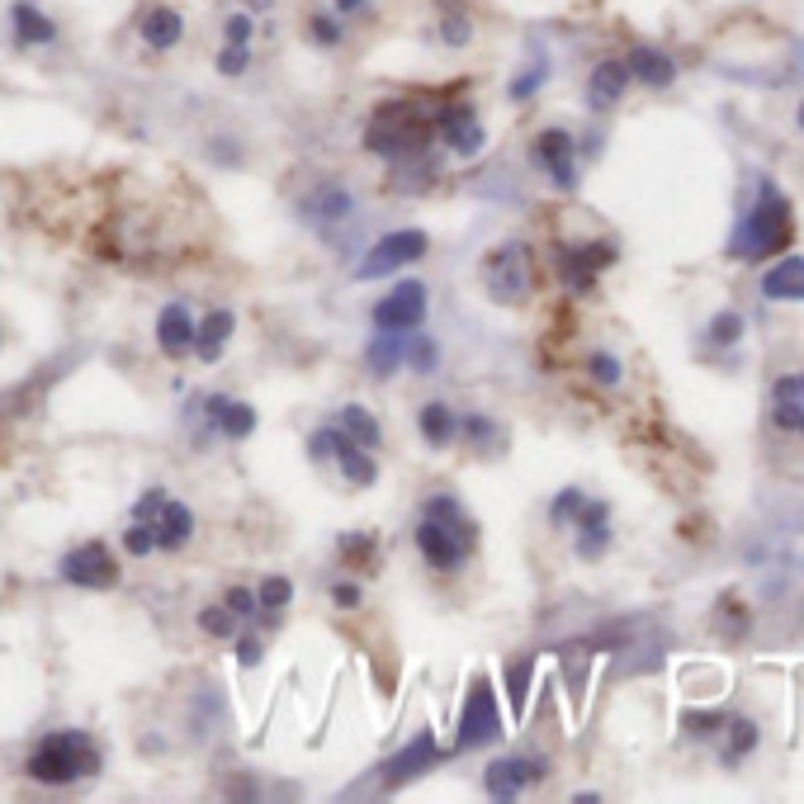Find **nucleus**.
<instances>
[{
  "instance_id": "nucleus-5",
  "label": "nucleus",
  "mask_w": 804,
  "mask_h": 804,
  "mask_svg": "<svg viewBox=\"0 0 804 804\" xmlns=\"http://www.w3.org/2000/svg\"><path fill=\"white\" fill-rule=\"evenodd\" d=\"M482 284L497 303H526L530 298V284H535V271H530V246L526 242H502L482 256Z\"/></svg>"
},
{
  "instance_id": "nucleus-26",
  "label": "nucleus",
  "mask_w": 804,
  "mask_h": 804,
  "mask_svg": "<svg viewBox=\"0 0 804 804\" xmlns=\"http://www.w3.org/2000/svg\"><path fill=\"white\" fill-rule=\"evenodd\" d=\"M336 464H342V474L355 482V488H369L374 478H379V464H374V450H365V445H355L342 426H336Z\"/></svg>"
},
{
  "instance_id": "nucleus-17",
  "label": "nucleus",
  "mask_w": 804,
  "mask_h": 804,
  "mask_svg": "<svg viewBox=\"0 0 804 804\" xmlns=\"http://www.w3.org/2000/svg\"><path fill=\"white\" fill-rule=\"evenodd\" d=\"M138 33H142V43H147L152 52H171V48H181V39H185V14L175 6H147V10H142V20H138Z\"/></svg>"
},
{
  "instance_id": "nucleus-33",
  "label": "nucleus",
  "mask_w": 804,
  "mask_h": 804,
  "mask_svg": "<svg viewBox=\"0 0 804 804\" xmlns=\"http://www.w3.org/2000/svg\"><path fill=\"white\" fill-rule=\"evenodd\" d=\"M256 601H261V611H284V605L294 601V582L284 578V573H275V578H265L261 587H256Z\"/></svg>"
},
{
  "instance_id": "nucleus-22",
  "label": "nucleus",
  "mask_w": 804,
  "mask_h": 804,
  "mask_svg": "<svg viewBox=\"0 0 804 804\" xmlns=\"http://www.w3.org/2000/svg\"><path fill=\"white\" fill-rule=\"evenodd\" d=\"M624 67H630V81H643L649 91H668V85L676 81V62L658 48H630Z\"/></svg>"
},
{
  "instance_id": "nucleus-25",
  "label": "nucleus",
  "mask_w": 804,
  "mask_h": 804,
  "mask_svg": "<svg viewBox=\"0 0 804 804\" xmlns=\"http://www.w3.org/2000/svg\"><path fill=\"white\" fill-rule=\"evenodd\" d=\"M152 530H156V549H166V553L185 549V540L194 535V511L185 502H175V497H166V507H161Z\"/></svg>"
},
{
  "instance_id": "nucleus-38",
  "label": "nucleus",
  "mask_w": 804,
  "mask_h": 804,
  "mask_svg": "<svg viewBox=\"0 0 804 804\" xmlns=\"http://www.w3.org/2000/svg\"><path fill=\"white\" fill-rule=\"evenodd\" d=\"M166 497H171L166 488H147V492H142L138 502H133V521L156 526V516H161V507H166Z\"/></svg>"
},
{
  "instance_id": "nucleus-53",
  "label": "nucleus",
  "mask_w": 804,
  "mask_h": 804,
  "mask_svg": "<svg viewBox=\"0 0 804 804\" xmlns=\"http://www.w3.org/2000/svg\"><path fill=\"white\" fill-rule=\"evenodd\" d=\"M724 724V714H686V729H695V734H710V729H720Z\"/></svg>"
},
{
  "instance_id": "nucleus-39",
  "label": "nucleus",
  "mask_w": 804,
  "mask_h": 804,
  "mask_svg": "<svg viewBox=\"0 0 804 804\" xmlns=\"http://www.w3.org/2000/svg\"><path fill=\"white\" fill-rule=\"evenodd\" d=\"M582 502H587V497H582L578 488H563L559 497H553V507H549V521H553V526H568V521H573V516L582 511Z\"/></svg>"
},
{
  "instance_id": "nucleus-8",
  "label": "nucleus",
  "mask_w": 804,
  "mask_h": 804,
  "mask_svg": "<svg viewBox=\"0 0 804 804\" xmlns=\"http://www.w3.org/2000/svg\"><path fill=\"white\" fill-rule=\"evenodd\" d=\"M426 308H431V294H426L421 279H403L398 289H388L379 303H374V327L379 332H417L426 322Z\"/></svg>"
},
{
  "instance_id": "nucleus-35",
  "label": "nucleus",
  "mask_w": 804,
  "mask_h": 804,
  "mask_svg": "<svg viewBox=\"0 0 804 804\" xmlns=\"http://www.w3.org/2000/svg\"><path fill=\"white\" fill-rule=\"evenodd\" d=\"M200 630L213 634V639H237V615L227 605H204L200 611Z\"/></svg>"
},
{
  "instance_id": "nucleus-41",
  "label": "nucleus",
  "mask_w": 804,
  "mask_h": 804,
  "mask_svg": "<svg viewBox=\"0 0 804 804\" xmlns=\"http://www.w3.org/2000/svg\"><path fill=\"white\" fill-rule=\"evenodd\" d=\"M530 676H535V663H530V658H526V663H516V668H511V676H507V686H511V710H516V714H526Z\"/></svg>"
},
{
  "instance_id": "nucleus-15",
  "label": "nucleus",
  "mask_w": 804,
  "mask_h": 804,
  "mask_svg": "<svg viewBox=\"0 0 804 804\" xmlns=\"http://www.w3.org/2000/svg\"><path fill=\"white\" fill-rule=\"evenodd\" d=\"M303 223H313V227H332V223H346L355 218V194L346 185H336V181H317L308 194H303Z\"/></svg>"
},
{
  "instance_id": "nucleus-16",
  "label": "nucleus",
  "mask_w": 804,
  "mask_h": 804,
  "mask_svg": "<svg viewBox=\"0 0 804 804\" xmlns=\"http://www.w3.org/2000/svg\"><path fill=\"white\" fill-rule=\"evenodd\" d=\"M204 421L223 440H246L256 431V407L242 398H227V393H213V398H204Z\"/></svg>"
},
{
  "instance_id": "nucleus-28",
  "label": "nucleus",
  "mask_w": 804,
  "mask_h": 804,
  "mask_svg": "<svg viewBox=\"0 0 804 804\" xmlns=\"http://www.w3.org/2000/svg\"><path fill=\"white\" fill-rule=\"evenodd\" d=\"M417 426H421V440L431 445V450H445V445L459 436V413H455L450 403H426L421 417H417Z\"/></svg>"
},
{
  "instance_id": "nucleus-45",
  "label": "nucleus",
  "mask_w": 804,
  "mask_h": 804,
  "mask_svg": "<svg viewBox=\"0 0 804 804\" xmlns=\"http://www.w3.org/2000/svg\"><path fill=\"white\" fill-rule=\"evenodd\" d=\"M246 67H252V48L223 43V52H218V71H223V77H246Z\"/></svg>"
},
{
  "instance_id": "nucleus-9",
  "label": "nucleus",
  "mask_w": 804,
  "mask_h": 804,
  "mask_svg": "<svg viewBox=\"0 0 804 804\" xmlns=\"http://www.w3.org/2000/svg\"><path fill=\"white\" fill-rule=\"evenodd\" d=\"M436 138H440L459 161H469V156H478L482 147H488V133H482L474 104H445V110L436 114Z\"/></svg>"
},
{
  "instance_id": "nucleus-40",
  "label": "nucleus",
  "mask_w": 804,
  "mask_h": 804,
  "mask_svg": "<svg viewBox=\"0 0 804 804\" xmlns=\"http://www.w3.org/2000/svg\"><path fill=\"white\" fill-rule=\"evenodd\" d=\"M223 605L237 620H256V611H261V601H256V592L252 587H227V597H223Z\"/></svg>"
},
{
  "instance_id": "nucleus-43",
  "label": "nucleus",
  "mask_w": 804,
  "mask_h": 804,
  "mask_svg": "<svg viewBox=\"0 0 804 804\" xmlns=\"http://www.w3.org/2000/svg\"><path fill=\"white\" fill-rule=\"evenodd\" d=\"M407 360H413L417 374H431L436 360H440V346L431 342V336H421V342H407Z\"/></svg>"
},
{
  "instance_id": "nucleus-30",
  "label": "nucleus",
  "mask_w": 804,
  "mask_h": 804,
  "mask_svg": "<svg viewBox=\"0 0 804 804\" xmlns=\"http://www.w3.org/2000/svg\"><path fill=\"white\" fill-rule=\"evenodd\" d=\"M336 426H342V431L355 440V445H365V450H379L384 445V431H379V421H374L369 413L360 403H346L342 413H336Z\"/></svg>"
},
{
  "instance_id": "nucleus-10",
  "label": "nucleus",
  "mask_w": 804,
  "mask_h": 804,
  "mask_svg": "<svg viewBox=\"0 0 804 804\" xmlns=\"http://www.w3.org/2000/svg\"><path fill=\"white\" fill-rule=\"evenodd\" d=\"M440 757H445V753H440L436 734H431V729H421V734H413V739H407V743L398 747V753H393V757L384 762L379 781L393 791V785H407V781H417L421 772H431V766H436Z\"/></svg>"
},
{
  "instance_id": "nucleus-31",
  "label": "nucleus",
  "mask_w": 804,
  "mask_h": 804,
  "mask_svg": "<svg viewBox=\"0 0 804 804\" xmlns=\"http://www.w3.org/2000/svg\"><path fill=\"white\" fill-rule=\"evenodd\" d=\"M365 360H369V374H379V379H388V374L398 369V360H407V342H403V332H379V336L369 342Z\"/></svg>"
},
{
  "instance_id": "nucleus-14",
  "label": "nucleus",
  "mask_w": 804,
  "mask_h": 804,
  "mask_svg": "<svg viewBox=\"0 0 804 804\" xmlns=\"http://www.w3.org/2000/svg\"><path fill=\"white\" fill-rule=\"evenodd\" d=\"M549 766L540 757H497L488 762V772H482V785H488L492 800H516L521 791H530L535 781H545Z\"/></svg>"
},
{
  "instance_id": "nucleus-27",
  "label": "nucleus",
  "mask_w": 804,
  "mask_h": 804,
  "mask_svg": "<svg viewBox=\"0 0 804 804\" xmlns=\"http://www.w3.org/2000/svg\"><path fill=\"white\" fill-rule=\"evenodd\" d=\"M624 85H630V67L624 62H597L592 81H587V104H592V110H611V104L624 95Z\"/></svg>"
},
{
  "instance_id": "nucleus-2",
  "label": "nucleus",
  "mask_w": 804,
  "mask_h": 804,
  "mask_svg": "<svg viewBox=\"0 0 804 804\" xmlns=\"http://www.w3.org/2000/svg\"><path fill=\"white\" fill-rule=\"evenodd\" d=\"M785 242H791V200H785L772 181H762L757 185V204L743 213L739 227H734V237H729V256L766 261V256H776Z\"/></svg>"
},
{
  "instance_id": "nucleus-37",
  "label": "nucleus",
  "mask_w": 804,
  "mask_h": 804,
  "mask_svg": "<svg viewBox=\"0 0 804 804\" xmlns=\"http://www.w3.org/2000/svg\"><path fill=\"white\" fill-rule=\"evenodd\" d=\"M123 549H129L133 559H147V553H156V530L142 526V521H133L129 530H123Z\"/></svg>"
},
{
  "instance_id": "nucleus-13",
  "label": "nucleus",
  "mask_w": 804,
  "mask_h": 804,
  "mask_svg": "<svg viewBox=\"0 0 804 804\" xmlns=\"http://www.w3.org/2000/svg\"><path fill=\"white\" fill-rule=\"evenodd\" d=\"M535 161L549 171V181L559 185L563 194L578 190V147H573V133L563 129H545L535 138Z\"/></svg>"
},
{
  "instance_id": "nucleus-1",
  "label": "nucleus",
  "mask_w": 804,
  "mask_h": 804,
  "mask_svg": "<svg viewBox=\"0 0 804 804\" xmlns=\"http://www.w3.org/2000/svg\"><path fill=\"white\" fill-rule=\"evenodd\" d=\"M431 138H436V114H421L417 104L393 100L374 110L369 129H365V152L403 166V161H421L426 147H431Z\"/></svg>"
},
{
  "instance_id": "nucleus-6",
  "label": "nucleus",
  "mask_w": 804,
  "mask_h": 804,
  "mask_svg": "<svg viewBox=\"0 0 804 804\" xmlns=\"http://www.w3.org/2000/svg\"><path fill=\"white\" fill-rule=\"evenodd\" d=\"M426 246H431V237H426L421 227L384 232V237L369 246V256L355 265V279H384L393 271H403V265H417L426 256Z\"/></svg>"
},
{
  "instance_id": "nucleus-54",
  "label": "nucleus",
  "mask_w": 804,
  "mask_h": 804,
  "mask_svg": "<svg viewBox=\"0 0 804 804\" xmlns=\"http://www.w3.org/2000/svg\"><path fill=\"white\" fill-rule=\"evenodd\" d=\"M365 6H369V0H332V10L342 14V20H350V14H360Z\"/></svg>"
},
{
  "instance_id": "nucleus-32",
  "label": "nucleus",
  "mask_w": 804,
  "mask_h": 804,
  "mask_svg": "<svg viewBox=\"0 0 804 804\" xmlns=\"http://www.w3.org/2000/svg\"><path fill=\"white\" fill-rule=\"evenodd\" d=\"M440 43L445 48H469L474 43V20L464 10H455V6H445V14H440Z\"/></svg>"
},
{
  "instance_id": "nucleus-34",
  "label": "nucleus",
  "mask_w": 804,
  "mask_h": 804,
  "mask_svg": "<svg viewBox=\"0 0 804 804\" xmlns=\"http://www.w3.org/2000/svg\"><path fill=\"white\" fill-rule=\"evenodd\" d=\"M308 33H313L317 48H342V43H346L342 14H313V20H308Z\"/></svg>"
},
{
  "instance_id": "nucleus-23",
  "label": "nucleus",
  "mask_w": 804,
  "mask_h": 804,
  "mask_svg": "<svg viewBox=\"0 0 804 804\" xmlns=\"http://www.w3.org/2000/svg\"><path fill=\"white\" fill-rule=\"evenodd\" d=\"M232 327H237V317H232L227 308H213L208 317L194 322V350L190 355H200L204 365H213L223 355V342L232 336Z\"/></svg>"
},
{
  "instance_id": "nucleus-36",
  "label": "nucleus",
  "mask_w": 804,
  "mask_h": 804,
  "mask_svg": "<svg viewBox=\"0 0 804 804\" xmlns=\"http://www.w3.org/2000/svg\"><path fill=\"white\" fill-rule=\"evenodd\" d=\"M252 33H256V20L246 10H237V14H227V20H223V43H232V48H252Z\"/></svg>"
},
{
  "instance_id": "nucleus-3",
  "label": "nucleus",
  "mask_w": 804,
  "mask_h": 804,
  "mask_svg": "<svg viewBox=\"0 0 804 804\" xmlns=\"http://www.w3.org/2000/svg\"><path fill=\"white\" fill-rule=\"evenodd\" d=\"M100 766H104L100 747L85 734H77V729H62V734H48V739L33 743L24 772L39 785H71L81 776H100Z\"/></svg>"
},
{
  "instance_id": "nucleus-11",
  "label": "nucleus",
  "mask_w": 804,
  "mask_h": 804,
  "mask_svg": "<svg viewBox=\"0 0 804 804\" xmlns=\"http://www.w3.org/2000/svg\"><path fill=\"white\" fill-rule=\"evenodd\" d=\"M417 549H421V559L431 563L436 573H455V568H464V559L474 553V545L464 540V535L445 530L440 521H431V516H421V521H417Z\"/></svg>"
},
{
  "instance_id": "nucleus-50",
  "label": "nucleus",
  "mask_w": 804,
  "mask_h": 804,
  "mask_svg": "<svg viewBox=\"0 0 804 804\" xmlns=\"http://www.w3.org/2000/svg\"><path fill=\"white\" fill-rule=\"evenodd\" d=\"M540 85H545V67H530L526 77L511 81V100H530L535 91H540Z\"/></svg>"
},
{
  "instance_id": "nucleus-48",
  "label": "nucleus",
  "mask_w": 804,
  "mask_h": 804,
  "mask_svg": "<svg viewBox=\"0 0 804 804\" xmlns=\"http://www.w3.org/2000/svg\"><path fill=\"white\" fill-rule=\"evenodd\" d=\"M332 455H336V426H322V431H313V440H308V459L322 464Z\"/></svg>"
},
{
  "instance_id": "nucleus-46",
  "label": "nucleus",
  "mask_w": 804,
  "mask_h": 804,
  "mask_svg": "<svg viewBox=\"0 0 804 804\" xmlns=\"http://www.w3.org/2000/svg\"><path fill=\"white\" fill-rule=\"evenodd\" d=\"M587 369H592V379L605 384V388L620 384V360H615V355H605V350H597L592 360H587Z\"/></svg>"
},
{
  "instance_id": "nucleus-42",
  "label": "nucleus",
  "mask_w": 804,
  "mask_h": 804,
  "mask_svg": "<svg viewBox=\"0 0 804 804\" xmlns=\"http://www.w3.org/2000/svg\"><path fill=\"white\" fill-rule=\"evenodd\" d=\"M739 336H743V317L739 313H720V317L710 322V342L714 346H734Z\"/></svg>"
},
{
  "instance_id": "nucleus-4",
  "label": "nucleus",
  "mask_w": 804,
  "mask_h": 804,
  "mask_svg": "<svg viewBox=\"0 0 804 804\" xmlns=\"http://www.w3.org/2000/svg\"><path fill=\"white\" fill-rule=\"evenodd\" d=\"M502 739V710H497V691H492V676L478 672L469 682V695L459 705V724H455V753H474L482 743H497Z\"/></svg>"
},
{
  "instance_id": "nucleus-19",
  "label": "nucleus",
  "mask_w": 804,
  "mask_h": 804,
  "mask_svg": "<svg viewBox=\"0 0 804 804\" xmlns=\"http://www.w3.org/2000/svg\"><path fill=\"white\" fill-rule=\"evenodd\" d=\"M10 33L20 48H52L58 43V24H52L33 0H14L10 6Z\"/></svg>"
},
{
  "instance_id": "nucleus-51",
  "label": "nucleus",
  "mask_w": 804,
  "mask_h": 804,
  "mask_svg": "<svg viewBox=\"0 0 804 804\" xmlns=\"http://www.w3.org/2000/svg\"><path fill=\"white\" fill-rule=\"evenodd\" d=\"M237 663H242V668H256V663H261V639H256V634H242V639H237Z\"/></svg>"
},
{
  "instance_id": "nucleus-21",
  "label": "nucleus",
  "mask_w": 804,
  "mask_h": 804,
  "mask_svg": "<svg viewBox=\"0 0 804 804\" xmlns=\"http://www.w3.org/2000/svg\"><path fill=\"white\" fill-rule=\"evenodd\" d=\"M578 521V553L582 559H601L605 545H611V507L605 502H582Z\"/></svg>"
},
{
  "instance_id": "nucleus-47",
  "label": "nucleus",
  "mask_w": 804,
  "mask_h": 804,
  "mask_svg": "<svg viewBox=\"0 0 804 804\" xmlns=\"http://www.w3.org/2000/svg\"><path fill=\"white\" fill-rule=\"evenodd\" d=\"M459 436H469L474 445H492L497 440V426L488 417H459Z\"/></svg>"
},
{
  "instance_id": "nucleus-24",
  "label": "nucleus",
  "mask_w": 804,
  "mask_h": 804,
  "mask_svg": "<svg viewBox=\"0 0 804 804\" xmlns=\"http://www.w3.org/2000/svg\"><path fill=\"white\" fill-rule=\"evenodd\" d=\"M762 294L776 303H804V256H781L762 279Z\"/></svg>"
},
{
  "instance_id": "nucleus-18",
  "label": "nucleus",
  "mask_w": 804,
  "mask_h": 804,
  "mask_svg": "<svg viewBox=\"0 0 804 804\" xmlns=\"http://www.w3.org/2000/svg\"><path fill=\"white\" fill-rule=\"evenodd\" d=\"M156 346L171 355V360H185L194 350V317L185 303H166V308L156 313Z\"/></svg>"
},
{
  "instance_id": "nucleus-20",
  "label": "nucleus",
  "mask_w": 804,
  "mask_h": 804,
  "mask_svg": "<svg viewBox=\"0 0 804 804\" xmlns=\"http://www.w3.org/2000/svg\"><path fill=\"white\" fill-rule=\"evenodd\" d=\"M772 421L781 431L804 436V374H781L772 388Z\"/></svg>"
},
{
  "instance_id": "nucleus-44",
  "label": "nucleus",
  "mask_w": 804,
  "mask_h": 804,
  "mask_svg": "<svg viewBox=\"0 0 804 804\" xmlns=\"http://www.w3.org/2000/svg\"><path fill=\"white\" fill-rule=\"evenodd\" d=\"M757 747V724L753 720H734V743H729V762L747 757Z\"/></svg>"
},
{
  "instance_id": "nucleus-12",
  "label": "nucleus",
  "mask_w": 804,
  "mask_h": 804,
  "mask_svg": "<svg viewBox=\"0 0 804 804\" xmlns=\"http://www.w3.org/2000/svg\"><path fill=\"white\" fill-rule=\"evenodd\" d=\"M615 265V246L611 242H592V246H559V275L573 294H592L597 271Z\"/></svg>"
},
{
  "instance_id": "nucleus-7",
  "label": "nucleus",
  "mask_w": 804,
  "mask_h": 804,
  "mask_svg": "<svg viewBox=\"0 0 804 804\" xmlns=\"http://www.w3.org/2000/svg\"><path fill=\"white\" fill-rule=\"evenodd\" d=\"M58 573L67 587H81V592H110L119 582V563L100 540H91V545H77L71 553H62Z\"/></svg>"
},
{
  "instance_id": "nucleus-52",
  "label": "nucleus",
  "mask_w": 804,
  "mask_h": 804,
  "mask_svg": "<svg viewBox=\"0 0 804 804\" xmlns=\"http://www.w3.org/2000/svg\"><path fill=\"white\" fill-rule=\"evenodd\" d=\"M332 601L342 605V611H355V605H360V587H355V582H336L332 587Z\"/></svg>"
},
{
  "instance_id": "nucleus-29",
  "label": "nucleus",
  "mask_w": 804,
  "mask_h": 804,
  "mask_svg": "<svg viewBox=\"0 0 804 804\" xmlns=\"http://www.w3.org/2000/svg\"><path fill=\"white\" fill-rule=\"evenodd\" d=\"M421 516H431V521H440L445 530H455V535H464V540H469V545H478V530H474V521H469V511H464V502H459V497H450V492H436V497H426Z\"/></svg>"
},
{
  "instance_id": "nucleus-49",
  "label": "nucleus",
  "mask_w": 804,
  "mask_h": 804,
  "mask_svg": "<svg viewBox=\"0 0 804 804\" xmlns=\"http://www.w3.org/2000/svg\"><path fill=\"white\" fill-rule=\"evenodd\" d=\"M336 549H342L346 559H369V553H374V535H355L350 530V535H342V540H336Z\"/></svg>"
}]
</instances>
